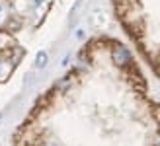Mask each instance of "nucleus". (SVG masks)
I'll return each instance as SVG.
<instances>
[{
    "label": "nucleus",
    "instance_id": "obj_1",
    "mask_svg": "<svg viewBox=\"0 0 160 146\" xmlns=\"http://www.w3.org/2000/svg\"><path fill=\"white\" fill-rule=\"evenodd\" d=\"M45 62H47V53H39L37 55V66H45Z\"/></svg>",
    "mask_w": 160,
    "mask_h": 146
}]
</instances>
